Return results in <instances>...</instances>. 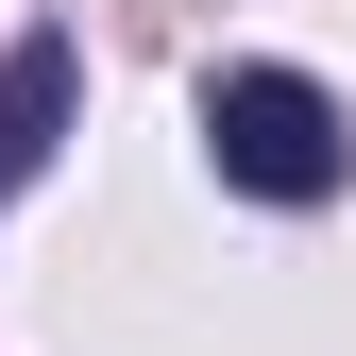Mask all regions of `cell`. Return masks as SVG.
<instances>
[{
  "label": "cell",
  "mask_w": 356,
  "mask_h": 356,
  "mask_svg": "<svg viewBox=\"0 0 356 356\" xmlns=\"http://www.w3.org/2000/svg\"><path fill=\"white\" fill-rule=\"evenodd\" d=\"M68 102H85V51H68V34H17V51H0V204H17L34 170H51Z\"/></svg>",
  "instance_id": "obj_2"
},
{
  "label": "cell",
  "mask_w": 356,
  "mask_h": 356,
  "mask_svg": "<svg viewBox=\"0 0 356 356\" xmlns=\"http://www.w3.org/2000/svg\"><path fill=\"white\" fill-rule=\"evenodd\" d=\"M204 170H220L238 204H339V187H356V119H339L305 68H220V85H204Z\"/></svg>",
  "instance_id": "obj_1"
}]
</instances>
